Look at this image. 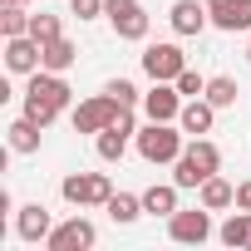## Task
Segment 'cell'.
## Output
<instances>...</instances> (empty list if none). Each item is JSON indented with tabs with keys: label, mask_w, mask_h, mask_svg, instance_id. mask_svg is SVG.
Wrapping results in <instances>:
<instances>
[{
	"label": "cell",
	"mask_w": 251,
	"mask_h": 251,
	"mask_svg": "<svg viewBox=\"0 0 251 251\" xmlns=\"http://www.w3.org/2000/svg\"><path fill=\"white\" fill-rule=\"evenodd\" d=\"M74 59H79L74 40H69V35H59V40H45V64H40V69H54V74H69V69H74Z\"/></svg>",
	"instance_id": "obj_21"
},
{
	"label": "cell",
	"mask_w": 251,
	"mask_h": 251,
	"mask_svg": "<svg viewBox=\"0 0 251 251\" xmlns=\"http://www.w3.org/2000/svg\"><path fill=\"white\" fill-rule=\"evenodd\" d=\"M40 138H45V128H40L35 118H25V113H20L10 128H5V143H10V153H20V158L40 153Z\"/></svg>",
	"instance_id": "obj_16"
},
{
	"label": "cell",
	"mask_w": 251,
	"mask_h": 251,
	"mask_svg": "<svg viewBox=\"0 0 251 251\" xmlns=\"http://www.w3.org/2000/svg\"><path fill=\"white\" fill-rule=\"evenodd\" d=\"M187 69V54H182V45H173V40H158V45H148L143 50V74L148 79H177Z\"/></svg>",
	"instance_id": "obj_9"
},
{
	"label": "cell",
	"mask_w": 251,
	"mask_h": 251,
	"mask_svg": "<svg viewBox=\"0 0 251 251\" xmlns=\"http://www.w3.org/2000/svg\"><path fill=\"white\" fill-rule=\"evenodd\" d=\"M103 94H113L123 108H138V103H143V94L133 89V79H123V74H118V79H108V84H103Z\"/></svg>",
	"instance_id": "obj_25"
},
{
	"label": "cell",
	"mask_w": 251,
	"mask_h": 251,
	"mask_svg": "<svg viewBox=\"0 0 251 251\" xmlns=\"http://www.w3.org/2000/svg\"><path fill=\"white\" fill-rule=\"evenodd\" d=\"M50 231H54V217H50L45 202H25V207H15V236H20V241H45Z\"/></svg>",
	"instance_id": "obj_13"
},
{
	"label": "cell",
	"mask_w": 251,
	"mask_h": 251,
	"mask_svg": "<svg viewBox=\"0 0 251 251\" xmlns=\"http://www.w3.org/2000/svg\"><path fill=\"white\" fill-rule=\"evenodd\" d=\"M133 138H138V118H133V108H123L103 133H94V153H99V163H123Z\"/></svg>",
	"instance_id": "obj_5"
},
{
	"label": "cell",
	"mask_w": 251,
	"mask_h": 251,
	"mask_svg": "<svg viewBox=\"0 0 251 251\" xmlns=\"http://www.w3.org/2000/svg\"><path fill=\"white\" fill-rule=\"evenodd\" d=\"M177 123H182L187 138H207L212 123H217V103H212V99H187L182 113H177Z\"/></svg>",
	"instance_id": "obj_15"
},
{
	"label": "cell",
	"mask_w": 251,
	"mask_h": 251,
	"mask_svg": "<svg viewBox=\"0 0 251 251\" xmlns=\"http://www.w3.org/2000/svg\"><path fill=\"white\" fill-rule=\"evenodd\" d=\"M236 207H246V212H251V177H246V182H236Z\"/></svg>",
	"instance_id": "obj_28"
},
{
	"label": "cell",
	"mask_w": 251,
	"mask_h": 251,
	"mask_svg": "<svg viewBox=\"0 0 251 251\" xmlns=\"http://www.w3.org/2000/svg\"><path fill=\"white\" fill-rule=\"evenodd\" d=\"M5 5H30V0H5Z\"/></svg>",
	"instance_id": "obj_29"
},
{
	"label": "cell",
	"mask_w": 251,
	"mask_h": 251,
	"mask_svg": "<svg viewBox=\"0 0 251 251\" xmlns=\"http://www.w3.org/2000/svg\"><path fill=\"white\" fill-rule=\"evenodd\" d=\"M207 15H212V25L226 30V35H236V30L251 35V0H207Z\"/></svg>",
	"instance_id": "obj_14"
},
{
	"label": "cell",
	"mask_w": 251,
	"mask_h": 251,
	"mask_svg": "<svg viewBox=\"0 0 251 251\" xmlns=\"http://www.w3.org/2000/svg\"><path fill=\"white\" fill-rule=\"evenodd\" d=\"M30 35L45 45V40H59L64 35V25H59V15H50V10H40V15H30Z\"/></svg>",
	"instance_id": "obj_24"
},
{
	"label": "cell",
	"mask_w": 251,
	"mask_h": 251,
	"mask_svg": "<svg viewBox=\"0 0 251 251\" xmlns=\"http://www.w3.org/2000/svg\"><path fill=\"white\" fill-rule=\"evenodd\" d=\"M99 241V226L89 222V217H64V222H54V231L45 236V251H89Z\"/></svg>",
	"instance_id": "obj_8"
},
{
	"label": "cell",
	"mask_w": 251,
	"mask_h": 251,
	"mask_svg": "<svg viewBox=\"0 0 251 251\" xmlns=\"http://www.w3.org/2000/svg\"><path fill=\"white\" fill-rule=\"evenodd\" d=\"M0 35H5V40L30 35V10L25 5H5V10H0Z\"/></svg>",
	"instance_id": "obj_23"
},
{
	"label": "cell",
	"mask_w": 251,
	"mask_h": 251,
	"mask_svg": "<svg viewBox=\"0 0 251 251\" xmlns=\"http://www.w3.org/2000/svg\"><path fill=\"white\" fill-rule=\"evenodd\" d=\"M177 192H182L177 182H153V187L143 192V212H148V217H173V212H177Z\"/></svg>",
	"instance_id": "obj_19"
},
{
	"label": "cell",
	"mask_w": 251,
	"mask_h": 251,
	"mask_svg": "<svg viewBox=\"0 0 251 251\" xmlns=\"http://www.w3.org/2000/svg\"><path fill=\"white\" fill-rule=\"evenodd\" d=\"M40 64H45V45H40L35 35L5 40V69H10V74H35Z\"/></svg>",
	"instance_id": "obj_12"
},
{
	"label": "cell",
	"mask_w": 251,
	"mask_h": 251,
	"mask_svg": "<svg viewBox=\"0 0 251 251\" xmlns=\"http://www.w3.org/2000/svg\"><path fill=\"white\" fill-rule=\"evenodd\" d=\"M168 236L177 241V246H202V241H212L217 236V226H212V212L197 202V207H177L173 217H168Z\"/></svg>",
	"instance_id": "obj_6"
},
{
	"label": "cell",
	"mask_w": 251,
	"mask_h": 251,
	"mask_svg": "<svg viewBox=\"0 0 251 251\" xmlns=\"http://www.w3.org/2000/svg\"><path fill=\"white\" fill-rule=\"evenodd\" d=\"M212 173H222V148H217L212 138H187L182 158L173 163V182H177L182 192H197Z\"/></svg>",
	"instance_id": "obj_1"
},
{
	"label": "cell",
	"mask_w": 251,
	"mask_h": 251,
	"mask_svg": "<svg viewBox=\"0 0 251 251\" xmlns=\"http://www.w3.org/2000/svg\"><path fill=\"white\" fill-rule=\"evenodd\" d=\"M59 197L69 202V207H103L108 197H113V182H108V173H69L64 182H59Z\"/></svg>",
	"instance_id": "obj_4"
},
{
	"label": "cell",
	"mask_w": 251,
	"mask_h": 251,
	"mask_svg": "<svg viewBox=\"0 0 251 251\" xmlns=\"http://www.w3.org/2000/svg\"><path fill=\"white\" fill-rule=\"evenodd\" d=\"M133 148H138V158H143V163L163 168V163H177V158H182L187 133H182V123H158V118H148V128H138Z\"/></svg>",
	"instance_id": "obj_2"
},
{
	"label": "cell",
	"mask_w": 251,
	"mask_h": 251,
	"mask_svg": "<svg viewBox=\"0 0 251 251\" xmlns=\"http://www.w3.org/2000/svg\"><path fill=\"white\" fill-rule=\"evenodd\" d=\"M168 25H173V35H177V40H197V35L212 25V15H207V0H173Z\"/></svg>",
	"instance_id": "obj_10"
},
{
	"label": "cell",
	"mask_w": 251,
	"mask_h": 251,
	"mask_svg": "<svg viewBox=\"0 0 251 251\" xmlns=\"http://www.w3.org/2000/svg\"><path fill=\"white\" fill-rule=\"evenodd\" d=\"M246 64H251V45H246Z\"/></svg>",
	"instance_id": "obj_30"
},
{
	"label": "cell",
	"mask_w": 251,
	"mask_h": 251,
	"mask_svg": "<svg viewBox=\"0 0 251 251\" xmlns=\"http://www.w3.org/2000/svg\"><path fill=\"white\" fill-rule=\"evenodd\" d=\"M197 202H202L207 212H226V207H236V187H231L222 173H212V177L197 187Z\"/></svg>",
	"instance_id": "obj_18"
},
{
	"label": "cell",
	"mask_w": 251,
	"mask_h": 251,
	"mask_svg": "<svg viewBox=\"0 0 251 251\" xmlns=\"http://www.w3.org/2000/svg\"><path fill=\"white\" fill-rule=\"evenodd\" d=\"M118 113H123V103L113 94H94V99H79L69 108V123H74V133H103Z\"/></svg>",
	"instance_id": "obj_7"
},
{
	"label": "cell",
	"mask_w": 251,
	"mask_h": 251,
	"mask_svg": "<svg viewBox=\"0 0 251 251\" xmlns=\"http://www.w3.org/2000/svg\"><path fill=\"white\" fill-rule=\"evenodd\" d=\"M69 15H79V20H99V15H103V0H69Z\"/></svg>",
	"instance_id": "obj_27"
},
{
	"label": "cell",
	"mask_w": 251,
	"mask_h": 251,
	"mask_svg": "<svg viewBox=\"0 0 251 251\" xmlns=\"http://www.w3.org/2000/svg\"><path fill=\"white\" fill-rule=\"evenodd\" d=\"M182 94H177V84H168V79H153V89L143 94V113L148 118H158V123H177V113H182Z\"/></svg>",
	"instance_id": "obj_11"
},
{
	"label": "cell",
	"mask_w": 251,
	"mask_h": 251,
	"mask_svg": "<svg viewBox=\"0 0 251 251\" xmlns=\"http://www.w3.org/2000/svg\"><path fill=\"white\" fill-rule=\"evenodd\" d=\"M103 212H108V222L128 226V222H138V217H143V192H113V197L103 202Z\"/></svg>",
	"instance_id": "obj_20"
},
{
	"label": "cell",
	"mask_w": 251,
	"mask_h": 251,
	"mask_svg": "<svg viewBox=\"0 0 251 251\" xmlns=\"http://www.w3.org/2000/svg\"><path fill=\"white\" fill-rule=\"evenodd\" d=\"M217 241H222V246H231V251H251V212H246V207H236V212L217 226Z\"/></svg>",
	"instance_id": "obj_17"
},
{
	"label": "cell",
	"mask_w": 251,
	"mask_h": 251,
	"mask_svg": "<svg viewBox=\"0 0 251 251\" xmlns=\"http://www.w3.org/2000/svg\"><path fill=\"white\" fill-rule=\"evenodd\" d=\"M202 99H212L217 108H231V103L241 99V89H236V79H231V74H212V79H207V94H202Z\"/></svg>",
	"instance_id": "obj_22"
},
{
	"label": "cell",
	"mask_w": 251,
	"mask_h": 251,
	"mask_svg": "<svg viewBox=\"0 0 251 251\" xmlns=\"http://www.w3.org/2000/svg\"><path fill=\"white\" fill-rule=\"evenodd\" d=\"M103 20L113 25L118 40H128V45H143L148 30H153V20H148V10L138 5V0H103Z\"/></svg>",
	"instance_id": "obj_3"
},
{
	"label": "cell",
	"mask_w": 251,
	"mask_h": 251,
	"mask_svg": "<svg viewBox=\"0 0 251 251\" xmlns=\"http://www.w3.org/2000/svg\"><path fill=\"white\" fill-rule=\"evenodd\" d=\"M173 84H177V94H182V99H202V94H207V79H202L197 69H182Z\"/></svg>",
	"instance_id": "obj_26"
}]
</instances>
